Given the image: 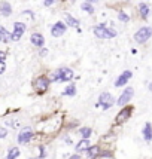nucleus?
<instances>
[{
    "label": "nucleus",
    "instance_id": "72a5a7b5",
    "mask_svg": "<svg viewBox=\"0 0 152 159\" xmlns=\"http://www.w3.org/2000/svg\"><path fill=\"white\" fill-rule=\"evenodd\" d=\"M149 91H151V92H152V82H151V83H149Z\"/></svg>",
    "mask_w": 152,
    "mask_h": 159
},
{
    "label": "nucleus",
    "instance_id": "9d476101",
    "mask_svg": "<svg viewBox=\"0 0 152 159\" xmlns=\"http://www.w3.org/2000/svg\"><path fill=\"white\" fill-rule=\"evenodd\" d=\"M33 129L30 128V127H27V128H23L21 131H19V134H18V143L19 144H27L31 138H33Z\"/></svg>",
    "mask_w": 152,
    "mask_h": 159
},
{
    "label": "nucleus",
    "instance_id": "1a4fd4ad",
    "mask_svg": "<svg viewBox=\"0 0 152 159\" xmlns=\"http://www.w3.org/2000/svg\"><path fill=\"white\" fill-rule=\"evenodd\" d=\"M66 31H67V25H66L64 21H57V22L52 24V27H51L52 37H61Z\"/></svg>",
    "mask_w": 152,
    "mask_h": 159
},
{
    "label": "nucleus",
    "instance_id": "f704fd0d",
    "mask_svg": "<svg viewBox=\"0 0 152 159\" xmlns=\"http://www.w3.org/2000/svg\"><path fill=\"white\" fill-rule=\"evenodd\" d=\"M30 159H36V158H30Z\"/></svg>",
    "mask_w": 152,
    "mask_h": 159
},
{
    "label": "nucleus",
    "instance_id": "c85d7f7f",
    "mask_svg": "<svg viewBox=\"0 0 152 159\" xmlns=\"http://www.w3.org/2000/svg\"><path fill=\"white\" fill-rule=\"evenodd\" d=\"M39 55H40V57L48 55V49H46V48H43V46H42V48H40V51H39Z\"/></svg>",
    "mask_w": 152,
    "mask_h": 159
},
{
    "label": "nucleus",
    "instance_id": "4468645a",
    "mask_svg": "<svg viewBox=\"0 0 152 159\" xmlns=\"http://www.w3.org/2000/svg\"><path fill=\"white\" fill-rule=\"evenodd\" d=\"M139 12H140V16L143 19H148V16L151 15V8L146 2H142L139 3Z\"/></svg>",
    "mask_w": 152,
    "mask_h": 159
},
{
    "label": "nucleus",
    "instance_id": "cd10ccee",
    "mask_svg": "<svg viewBox=\"0 0 152 159\" xmlns=\"http://www.w3.org/2000/svg\"><path fill=\"white\" fill-rule=\"evenodd\" d=\"M8 137V131L5 128H0V138H6Z\"/></svg>",
    "mask_w": 152,
    "mask_h": 159
},
{
    "label": "nucleus",
    "instance_id": "39448f33",
    "mask_svg": "<svg viewBox=\"0 0 152 159\" xmlns=\"http://www.w3.org/2000/svg\"><path fill=\"white\" fill-rule=\"evenodd\" d=\"M114 104H115L114 95H112L110 92H102V94L98 95V103L96 106H97V107H98V106L103 107V110H109Z\"/></svg>",
    "mask_w": 152,
    "mask_h": 159
},
{
    "label": "nucleus",
    "instance_id": "bb28decb",
    "mask_svg": "<svg viewBox=\"0 0 152 159\" xmlns=\"http://www.w3.org/2000/svg\"><path fill=\"white\" fill-rule=\"evenodd\" d=\"M6 57H8V52L0 49V61H5V59H6Z\"/></svg>",
    "mask_w": 152,
    "mask_h": 159
},
{
    "label": "nucleus",
    "instance_id": "2eb2a0df",
    "mask_svg": "<svg viewBox=\"0 0 152 159\" xmlns=\"http://www.w3.org/2000/svg\"><path fill=\"white\" fill-rule=\"evenodd\" d=\"M0 15L2 16H9V15H12V6H11V3H8V2H0Z\"/></svg>",
    "mask_w": 152,
    "mask_h": 159
},
{
    "label": "nucleus",
    "instance_id": "2f4dec72",
    "mask_svg": "<svg viewBox=\"0 0 152 159\" xmlns=\"http://www.w3.org/2000/svg\"><path fill=\"white\" fill-rule=\"evenodd\" d=\"M69 159H81V156H79V155H73V156H70Z\"/></svg>",
    "mask_w": 152,
    "mask_h": 159
},
{
    "label": "nucleus",
    "instance_id": "f257e3e1",
    "mask_svg": "<svg viewBox=\"0 0 152 159\" xmlns=\"http://www.w3.org/2000/svg\"><path fill=\"white\" fill-rule=\"evenodd\" d=\"M73 70L69 69V67H60L48 75L49 80L51 82H70L72 79H73Z\"/></svg>",
    "mask_w": 152,
    "mask_h": 159
},
{
    "label": "nucleus",
    "instance_id": "4be33fe9",
    "mask_svg": "<svg viewBox=\"0 0 152 159\" xmlns=\"http://www.w3.org/2000/svg\"><path fill=\"white\" fill-rule=\"evenodd\" d=\"M19 156V149L18 147H11L8 150V159H17Z\"/></svg>",
    "mask_w": 152,
    "mask_h": 159
},
{
    "label": "nucleus",
    "instance_id": "6ab92c4d",
    "mask_svg": "<svg viewBox=\"0 0 152 159\" xmlns=\"http://www.w3.org/2000/svg\"><path fill=\"white\" fill-rule=\"evenodd\" d=\"M90 146H91V143L88 141V138H82V140L76 144V152H87V149Z\"/></svg>",
    "mask_w": 152,
    "mask_h": 159
},
{
    "label": "nucleus",
    "instance_id": "393cba45",
    "mask_svg": "<svg viewBox=\"0 0 152 159\" xmlns=\"http://www.w3.org/2000/svg\"><path fill=\"white\" fill-rule=\"evenodd\" d=\"M39 150H40V156H39V158H40V159L46 158V152H45V147H43V146H39Z\"/></svg>",
    "mask_w": 152,
    "mask_h": 159
},
{
    "label": "nucleus",
    "instance_id": "aec40b11",
    "mask_svg": "<svg viewBox=\"0 0 152 159\" xmlns=\"http://www.w3.org/2000/svg\"><path fill=\"white\" fill-rule=\"evenodd\" d=\"M63 95H66V97H73V95H76V85L75 83L67 85L66 89L63 91Z\"/></svg>",
    "mask_w": 152,
    "mask_h": 159
},
{
    "label": "nucleus",
    "instance_id": "c9c22d12",
    "mask_svg": "<svg viewBox=\"0 0 152 159\" xmlns=\"http://www.w3.org/2000/svg\"><path fill=\"white\" fill-rule=\"evenodd\" d=\"M6 159H8V158H6Z\"/></svg>",
    "mask_w": 152,
    "mask_h": 159
},
{
    "label": "nucleus",
    "instance_id": "473e14b6",
    "mask_svg": "<svg viewBox=\"0 0 152 159\" xmlns=\"http://www.w3.org/2000/svg\"><path fill=\"white\" fill-rule=\"evenodd\" d=\"M85 2H88V3H92V5H94V3L97 2V0H85Z\"/></svg>",
    "mask_w": 152,
    "mask_h": 159
},
{
    "label": "nucleus",
    "instance_id": "7ed1b4c3",
    "mask_svg": "<svg viewBox=\"0 0 152 159\" xmlns=\"http://www.w3.org/2000/svg\"><path fill=\"white\" fill-rule=\"evenodd\" d=\"M49 83H51V80H49L48 75H40V76H37L35 80H33V89H35L37 94L42 95L43 92L48 91Z\"/></svg>",
    "mask_w": 152,
    "mask_h": 159
},
{
    "label": "nucleus",
    "instance_id": "6e6552de",
    "mask_svg": "<svg viewBox=\"0 0 152 159\" xmlns=\"http://www.w3.org/2000/svg\"><path fill=\"white\" fill-rule=\"evenodd\" d=\"M133 95H134V89L131 88V86H127V88L122 91V94L119 95V98L116 100V104L121 106V107H124L125 104L130 103V100L133 98Z\"/></svg>",
    "mask_w": 152,
    "mask_h": 159
},
{
    "label": "nucleus",
    "instance_id": "ddd939ff",
    "mask_svg": "<svg viewBox=\"0 0 152 159\" xmlns=\"http://www.w3.org/2000/svg\"><path fill=\"white\" fill-rule=\"evenodd\" d=\"M64 22H66V25L67 27H73V28H79V19L78 18H75L73 15H70L69 12H66L64 14Z\"/></svg>",
    "mask_w": 152,
    "mask_h": 159
},
{
    "label": "nucleus",
    "instance_id": "f03ea898",
    "mask_svg": "<svg viewBox=\"0 0 152 159\" xmlns=\"http://www.w3.org/2000/svg\"><path fill=\"white\" fill-rule=\"evenodd\" d=\"M92 33L97 39H114L116 37V30L112 27H106V24H97L92 28Z\"/></svg>",
    "mask_w": 152,
    "mask_h": 159
},
{
    "label": "nucleus",
    "instance_id": "0eeeda50",
    "mask_svg": "<svg viewBox=\"0 0 152 159\" xmlns=\"http://www.w3.org/2000/svg\"><path fill=\"white\" fill-rule=\"evenodd\" d=\"M133 107L131 106H124L122 107V110H119V113L116 115V117H115V122L116 123H124V122H127L128 119L131 117V115H133Z\"/></svg>",
    "mask_w": 152,
    "mask_h": 159
},
{
    "label": "nucleus",
    "instance_id": "412c9836",
    "mask_svg": "<svg viewBox=\"0 0 152 159\" xmlns=\"http://www.w3.org/2000/svg\"><path fill=\"white\" fill-rule=\"evenodd\" d=\"M81 9L84 11V12H87V14H90V15H92L94 14V5L92 3H88V2H85V3H81Z\"/></svg>",
    "mask_w": 152,
    "mask_h": 159
},
{
    "label": "nucleus",
    "instance_id": "20e7f679",
    "mask_svg": "<svg viewBox=\"0 0 152 159\" xmlns=\"http://www.w3.org/2000/svg\"><path fill=\"white\" fill-rule=\"evenodd\" d=\"M151 37H152V27H149V25L140 27L134 33V40H136V43H140V45L146 43Z\"/></svg>",
    "mask_w": 152,
    "mask_h": 159
},
{
    "label": "nucleus",
    "instance_id": "c756f323",
    "mask_svg": "<svg viewBox=\"0 0 152 159\" xmlns=\"http://www.w3.org/2000/svg\"><path fill=\"white\" fill-rule=\"evenodd\" d=\"M54 2H55V0H43V5L46 6V8H49V6L54 5Z\"/></svg>",
    "mask_w": 152,
    "mask_h": 159
},
{
    "label": "nucleus",
    "instance_id": "f8f14e48",
    "mask_svg": "<svg viewBox=\"0 0 152 159\" xmlns=\"http://www.w3.org/2000/svg\"><path fill=\"white\" fill-rule=\"evenodd\" d=\"M30 42H31L33 46H36V48H42L45 45V37H43V34H40V33H33L30 36Z\"/></svg>",
    "mask_w": 152,
    "mask_h": 159
},
{
    "label": "nucleus",
    "instance_id": "5701e85b",
    "mask_svg": "<svg viewBox=\"0 0 152 159\" xmlns=\"http://www.w3.org/2000/svg\"><path fill=\"white\" fill-rule=\"evenodd\" d=\"M79 132H81L82 138H90L91 134H92V129H91L90 127H82L81 129H79Z\"/></svg>",
    "mask_w": 152,
    "mask_h": 159
},
{
    "label": "nucleus",
    "instance_id": "7c9ffc66",
    "mask_svg": "<svg viewBox=\"0 0 152 159\" xmlns=\"http://www.w3.org/2000/svg\"><path fill=\"white\" fill-rule=\"evenodd\" d=\"M23 15H29L30 18H33V19H35V14H33L31 11H23Z\"/></svg>",
    "mask_w": 152,
    "mask_h": 159
},
{
    "label": "nucleus",
    "instance_id": "f3484780",
    "mask_svg": "<svg viewBox=\"0 0 152 159\" xmlns=\"http://www.w3.org/2000/svg\"><path fill=\"white\" fill-rule=\"evenodd\" d=\"M142 134H143V138H145V140H146L148 143H149V141H152V125H151L149 122L145 123Z\"/></svg>",
    "mask_w": 152,
    "mask_h": 159
},
{
    "label": "nucleus",
    "instance_id": "dca6fc26",
    "mask_svg": "<svg viewBox=\"0 0 152 159\" xmlns=\"http://www.w3.org/2000/svg\"><path fill=\"white\" fill-rule=\"evenodd\" d=\"M100 155V146H90L87 149V159H96Z\"/></svg>",
    "mask_w": 152,
    "mask_h": 159
},
{
    "label": "nucleus",
    "instance_id": "a211bd4d",
    "mask_svg": "<svg viewBox=\"0 0 152 159\" xmlns=\"http://www.w3.org/2000/svg\"><path fill=\"white\" fill-rule=\"evenodd\" d=\"M12 40L11 39V33L6 30L3 25H0V42H3V43H9Z\"/></svg>",
    "mask_w": 152,
    "mask_h": 159
},
{
    "label": "nucleus",
    "instance_id": "423d86ee",
    "mask_svg": "<svg viewBox=\"0 0 152 159\" xmlns=\"http://www.w3.org/2000/svg\"><path fill=\"white\" fill-rule=\"evenodd\" d=\"M25 30H27V27H25V24L24 22H14V31L11 33V39H12V42H18V40H21V37L24 36V33Z\"/></svg>",
    "mask_w": 152,
    "mask_h": 159
},
{
    "label": "nucleus",
    "instance_id": "b1692460",
    "mask_svg": "<svg viewBox=\"0 0 152 159\" xmlns=\"http://www.w3.org/2000/svg\"><path fill=\"white\" fill-rule=\"evenodd\" d=\"M118 19H119L121 22H128L130 21V15H127L125 12L119 11V12H118Z\"/></svg>",
    "mask_w": 152,
    "mask_h": 159
},
{
    "label": "nucleus",
    "instance_id": "a878e982",
    "mask_svg": "<svg viewBox=\"0 0 152 159\" xmlns=\"http://www.w3.org/2000/svg\"><path fill=\"white\" fill-rule=\"evenodd\" d=\"M6 71V63L5 61H0V75H3Z\"/></svg>",
    "mask_w": 152,
    "mask_h": 159
},
{
    "label": "nucleus",
    "instance_id": "9b49d317",
    "mask_svg": "<svg viewBox=\"0 0 152 159\" xmlns=\"http://www.w3.org/2000/svg\"><path fill=\"white\" fill-rule=\"evenodd\" d=\"M133 77V73H131L130 70H125V71H122L119 76H118V79L115 80V88H122V86H125V85L128 83V80Z\"/></svg>",
    "mask_w": 152,
    "mask_h": 159
}]
</instances>
